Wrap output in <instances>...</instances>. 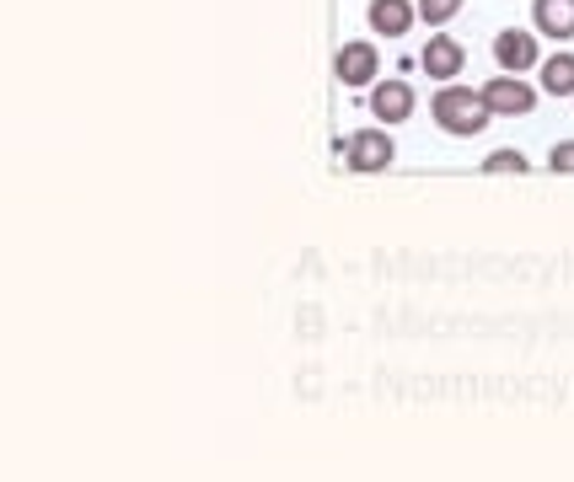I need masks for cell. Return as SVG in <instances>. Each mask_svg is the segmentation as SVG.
I'll return each mask as SVG.
<instances>
[{"label":"cell","mask_w":574,"mask_h":482,"mask_svg":"<svg viewBox=\"0 0 574 482\" xmlns=\"http://www.w3.org/2000/svg\"><path fill=\"white\" fill-rule=\"evenodd\" d=\"M366 103H371V119L386 123V129H392V123H408L414 119V108H419V97H414L408 81H376Z\"/></svg>","instance_id":"5"},{"label":"cell","mask_w":574,"mask_h":482,"mask_svg":"<svg viewBox=\"0 0 574 482\" xmlns=\"http://www.w3.org/2000/svg\"><path fill=\"white\" fill-rule=\"evenodd\" d=\"M366 22H371L376 38H408L414 22H419V0H371Z\"/></svg>","instance_id":"8"},{"label":"cell","mask_w":574,"mask_h":482,"mask_svg":"<svg viewBox=\"0 0 574 482\" xmlns=\"http://www.w3.org/2000/svg\"><path fill=\"white\" fill-rule=\"evenodd\" d=\"M462 64H467V49H462L451 33H435V38L419 49V70H424L430 81H441V86H451V81L462 75Z\"/></svg>","instance_id":"6"},{"label":"cell","mask_w":574,"mask_h":482,"mask_svg":"<svg viewBox=\"0 0 574 482\" xmlns=\"http://www.w3.org/2000/svg\"><path fill=\"white\" fill-rule=\"evenodd\" d=\"M344 161H349L355 178H376V172H386L397 161V145H392L386 129H355L349 145H344Z\"/></svg>","instance_id":"2"},{"label":"cell","mask_w":574,"mask_h":482,"mask_svg":"<svg viewBox=\"0 0 574 482\" xmlns=\"http://www.w3.org/2000/svg\"><path fill=\"white\" fill-rule=\"evenodd\" d=\"M537 92L570 97L574 103V55H548V60L537 64Z\"/></svg>","instance_id":"10"},{"label":"cell","mask_w":574,"mask_h":482,"mask_svg":"<svg viewBox=\"0 0 574 482\" xmlns=\"http://www.w3.org/2000/svg\"><path fill=\"white\" fill-rule=\"evenodd\" d=\"M531 22H537V38L570 44L574 38V0H531Z\"/></svg>","instance_id":"9"},{"label":"cell","mask_w":574,"mask_h":482,"mask_svg":"<svg viewBox=\"0 0 574 482\" xmlns=\"http://www.w3.org/2000/svg\"><path fill=\"white\" fill-rule=\"evenodd\" d=\"M478 97H483V108L494 113V119H526L531 108H537V86H526L521 75H494L489 86H478Z\"/></svg>","instance_id":"3"},{"label":"cell","mask_w":574,"mask_h":482,"mask_svg":"<svg viewBox=\"0 0 574 482\" xmlns=\"http://www.w3.org/2000/svg\"><path fill=\"white\" fill-rule=\"evenodd\" d=\"M478 172H489V178H521V172H531V161L521 150H489Z\"/></svg>","instance_id":"11"},{"label":"cell","mask_w":574,"mask_h":482,"mask_svg":"<svg viewBox=\"0 0 574 482\" xmlns=\"http://www.w3.org/2000/svg\"><path fill=\"white\" fill-rule=\"evenodd\" d=\"M548 172L574 178V140H564V145H553V150H548Z\"/></svg>","instance_id":"13"},{"label":"cell","mask_w":574,"mask_h":482,"mask_svg":"<svg viewBox=\"0 0 574 482\" xmlns=\"http://www.w3.org/2000/svg\"><path fill=\"white\" fill-rule=\"evenodd\" d=\"M494 60H500V70H505V75H521V70L542 64L537 33H526V27H505V33H494Z\"/></svg>","instance_id":"7"},{"label":"cell","mask_w":574,"mask_h":482,"mask_svg":"<svg viewBox=\"0 0 574 482\" xmlns=\"http://www.w3.org/2000/svg\"><path fill=\"white\" fill-rule=\"evenodd\" d=\"M456 11H462V0H419V22L424 27H446Z\"/></svg>","instance_id":"12"},{"label":"cell","mask_w":574,"mask_h":482,"mask_svg":"<svg viewBox=\"0 0 574 482\" xmlns=\"http://www.w3.org/2000/svg\"><path fill=\"white\" fill-rule=\"evenodd\" d=\"M376 70H382L376 44H360V38L338 44V55H333V81L338 86H376Z\"/></svg>","instance_id":"4"},{"label":"cell","mask_w":574,"mask_h":482,"mask_svg":"<svg viewBox=\"0 0 574 482\" xmlns=\"http://www.w3.org/2000/svg\"><path fill=\"white\" fill-rule=\"evenodd\" d=\"M430 113H435V123H441L446 134H456V140H473V134H483V129L494 123V113L483 108V97H478L473 86H441V92L430 97Z\"/></svg>","instance_id":"1"}]
</instances>
